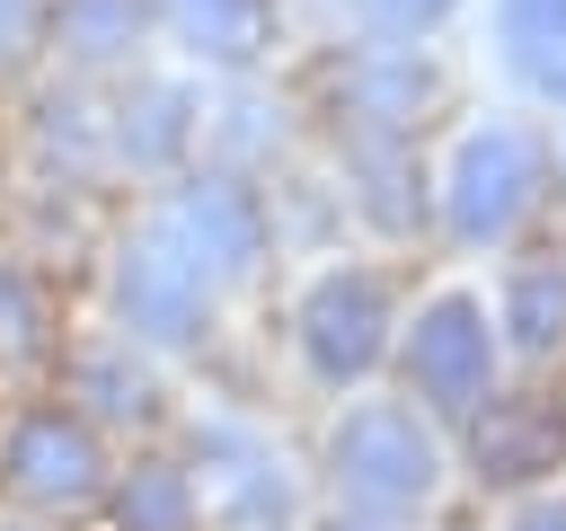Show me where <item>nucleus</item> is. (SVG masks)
Masks as SVG:
<instances>
[{
	"label": "nucleus",
	"mask_w": 566,
	"mask_h": 531,
	"mask_svg": "<svg viewBox=\"0 0 566 531\" xmlns=\"http://www.w3.org/2000/svg\"><path fill=\"white\" fill-rule=\"evenodd\" d=\"M0 487L18 504H44V513H71V504H97L106 496V451H97V425L62 398L44 407H18L9 434H0Z\"/></svg>",
	"instance_id": "f257e3e1"
},
{
	"label": "nucleus",
	"mask_w": 566,
	"mask_h": 531,
	"mask_svg": "<svg viewBox=\"0 0 566 531\" xmlns=\"http://www.w3.org/2000/svg\"><path fill=\"white\" fill-rule=\"evenodd\" d=\"M539 177H548V159H539V142H531L522 124H478V133L460 142L451 177H442L451 239H469V248L504 239V230L539 204Z\"/></svg>",
	"instance_id": "f03ea898"
},
{
	"label": "nucleus",
	"mask_w": 566,
	"mask_h": 531,
	"mask_svg": "<svg viewBox=\"0 0 566 531\" xmlns=\"http://www.w3.org/2000/svg\"><path fill=\"white\" fill-rule=\"evenodd\" d=\"M115 310L142 345H195L203 310H212V274L168 230H142V239L115 248Z\"/></svg>",
	"instance_id": "7ed1b4c3"
},
{
	"label": "nucleus",
	"mask_w": 566,
	"mask_h": 531,
	"mask_svg": "<svg viewBox=\"0 0 566 531\" xmlns=\"http://www.w3.org/2000/svg\"><path fill=\"white\" fill-rule=\"evenodd\" d=\"M336 487L371 513H407L433 487V442L407 407H354L336 425Z\"/></svg>",
	"instance_id": "20e7f679"
},
{
	"label": "nucleus",
	"mask_w": 566,
	"mask_h": 531,
	"mask_svg": "<svg viewBox=\"0 0 566 531\" xmlns=\"http://www.w3.org/2000/svg\"><path fill=\"white\" fill-rule=\"evenodd\" d=\"M159 230H168L212 283L248 274L256 248H265V212H256V195H248L239 177H186V186L159 204Z\"/></svg>",
	"instance_id": "39448f33"
},
{
	"label": "nucleus",
	"mask_w": 566,
	"mask_h": 531,
	"mask_svg": "<svg viewBox=\"0 0 566 531\" xmlns=\"http://www.w3.org/2000/svg\"><path fill=\"white\" fill-rule=\"evenodd\" d=\"M486 372H495V336H486V310L478 301H433L407 336V381L442 407V416H469L486 398Z\"/></svg>",
	"instance_id": "423d86ee"
},
{
	"label": "nucleus",
	"mask_w": 566,
	"mask_h": 531,
	"mask_svg": "<svg viewBox=\"0 0 566 531\" xmlns=\"http://www.w3.org/2000/svg\"><path fill=\"white\" fill-rule=\"evenodd\" d=\"M380 327H389V301H380L371 274H318L310 301H301V354H310L318 381H354V372H371Z\"/></svg>",
	"instance_id": "0eeeda50"
},
{
	"label": "nucleus",
	"mask_w": 566,
	"mask_h": 531,
	"mask_svg": "<svg viewBox=\"0 0 566 531\" xmlns=\"http://www.w3.org/2000/svg\"><path fill=\"white\" fill-rule=\"evenodd\" d=\"M44 44L71 71H124L150 44V0H44Z\"/></svg>",
	"instance_id": "6e6552de"
},
{
	"label": "nucleus",
	"mask_w": 566,
	"mask_h": 531,
	"mask_svg": "<svg viewBox=\"0 0 566 531\" xmlns=\"http://www.w3.org/2000/svg\"><path fill=\"white\" fill-rule=\"evenodd\" d=\"M186 142H195V97L168 88V80L124 88V106L106 115V150H115L124 168H168Z\"/></svg>",
	"instance_id": "1a4fd4ad"
},
{
	"label": "nucleus",
	"mask_w": 566,
	"mask_h": 531,
	"mask_svg": "<svg viewBox=\"0 0 566 531\" xmlns=\"http://www.w3.org/2000/svg\"><path fill=\"white\" fill-rule=\"evenodd\" d=\"M150 18H168V35L212 71H248L265 53V0H150Z\"/></svg>",
	"instance_id": "9d476101"
},
{
	"label": "nucleus",
	"mask_w": 566,
	"mask_h": 531,
	"mask_svg": "<svg viewBox=\"0 0 566 531\" xmlns=\"http://www.w3.org/2000/svg\"><path fill=\"white\" fill-rule=\"evenodd\" d=\"M71 407L88 416V425H133V416H150V372L133 363V345L115 336V345H80L71 354Z\"/></svg>",
	"instance_id": "9b49d317"
},
{
	"label": "nucleus",
	"mask_w": 566,
	"mask_h": 531,
	"mask_svg": "<svg viewBox=\"0 0 566 531\" xmlns=\"http://www.w3.org/2000/svg\"><path fill=\"white\" fill-rule=\"evenodd\" d=\"M495 18H504V62L539 97H566V0H495Z\"/></svg>",
	"instance_id": "f8f14e48"
},
{
	"label": "nucleus",
	"mask_w": 566,
	"mask_h": 531,
	"mask_svg": "<svg viewBox=\"0 0 566 531\" xmlns=\"http://www.w3.org/2000/svg\"><path fill=\"white\" fill-rule=\"evenodd\" d=\"M53 354V310H44V283L0 248V372H35Z\"/></svg>",
	"instance_id": "ddd939ff"
},
{
	"label": "nucleus",
	"mask_w": 566,
	"mask_h": 531,
	"mask_svg": "<svg viewBox=\"0 0 566 531\" xmlns=\"http://www.w3.org/2000/svg\"><path fill=\"white\" fill-rule=\"evenodd\" d=\"M504 327H513L522 354H548L566 336V266H522L504 283Z\"/></svg>",
	"instance_id": "4468645a"
},
{
	"label": "nucleus",
	"mask_w": 566,
	"mask_h": 531,
	"mask_svg": "<svg viewBox=\"0 0 566 531\" xmlns=\"http://www.w3.org/2000/svg\"><path fill=\"white\" fill-rule=\"evenodd\" d=\"M115 522H124V531H186V522H195V478L168 469V460H142V469L115 487Z\"/></svg>",
	"instance_id": "2eb2a0df"
},
{
	"label": "nucleus",
	"mask_w": 566,
	"mask_h": 531,
	"mask_svg": "<svg viewBox=\"0 0 566 531\" xmlns=\"http://www.w3.org/2000/svg\"><path fill=\"white\" fill-rule=\"evenodd\" d=\"M548 442H557V425H548V416H531V425H504V434H478V460H486L495 478H522V469H531V460H539Z\"/></svg>",
	"instance_id": "dca6fc26"
},
{
	"label": "nucleus",
	"mask_w": 566,
	"mask_h": 531,
	"mask_svg": "<svg viewBox=\"0 0 566 531\" xmlns=\"http://www.w3.org/2000/svg\"><path fill=\"white\" fill-rule=\"evenodd\" d=\"M354 9H363L380 35H424V27H442L451 0H354Z\"/></svg>",
	"instance_id": "f3484780"
},
{
	"label": "nucleus",
	"mask_w": 566,
	"mask_h": 531,
	"mask_svg": "<svg viewBox=\"0 0 566 531\" xmlns=\"http://www.w3.org/2000/svg\"><path fill=\"white\" fill-rule=\"evenodd\" d=\"M44 44V0H0V62Z\"/></svg>",
	"instance_id": "a211bd4d"
},
{
	"label": "nucleus",
	"mask_w": 566,
	"mask_h": 531,
	"mask_svg": "<svg viewBox=\"0 0 566 531\" xmlns=\"http://www.w3.org/2000/svg\"><path fill=\"white\" fill-rule=\"evenodd\" d=\"M522 531H566V504H548V513H531Z\"/></svg>",
	"instance_id": "6ab92c4d"
}]
</instances>
